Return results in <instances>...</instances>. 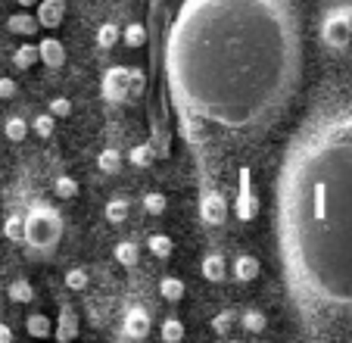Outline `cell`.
Listing matches in <instances>:
<instances>
[{
    "instance_id": "1",
    "label": "cell",
    "mask_w": 352,
    "mask_h": 343,
    "mask_svg": "<svg viewBox=\"0 0 352 343\" xmlns=\"http://www.w3.org/2000/svg\"><path fill=\"white\" fill-rule=\"evenodd\" d=\"M162 75L184 122L256 138L302 81L296 10L290 0H184L168 22Z\"/></svg>"
},
{
    "instance_id": "2",
    "label": "cell",
    "mask_w": 352,
    "mask_h": 343,
    "mask_svg": "<svg viewBox=\"0 0 352 343\" xmlns=\"http://www.w3.org/2000/svg\"><path fill=\"white\" fill-rule=\"evenodd\" d=\"M274 247L306 337H349L352 91L321 100L287 144L274 181Z\"/></svg>"
},
{
    "instance_id": "3",
    "label": "cell",
    "mask_w": 352,
    "mask_h": 343,
    "mask_svg": "<svg viewBox=\"0 0 352 343\" xmlns=\"http://www.w3.org/2000/svg\"><path fill=\"white\" fill-rule=\"evenodd\" d=\"M60 238H63V216L54 209L50 203L38 200L32 203L25 216V238L22 244L34 253V256H47V253H54L60 247Z\"/></svg>"
},
{
    "instance_id": "4",
    "label": "cell",
    "mask_w": 352,
    "mask_h": 343,
    "mask_svg": "<svg viewBox=\"0 0 352 343\" xmlns=\"http://www.w3.org/2000/svg\"><path fill=\"white\" fill-rule=\"evenodd\" d=\"M352 38V10L349 7H337L321 19V41L333 50H343Z\"/></svg>"
},
{
    "instance_id": "5",
    "label": "cell",
    "mask_w": 352,
    "mask_h": 343,
    "mask_svg": "<svg viewBox=\"0 0 352 343\" xmlns=\"http://www.w3.org/2000/svg\"><path fill=\"white\" fill-rule=\"evenodd\" d=\"M199 218H203V225H209V228H219L228 218L225 197H221L219 191H212V187H206V191L199 194Z\"/></svg>"
},
{
    "instance_id": "6",
    "label": "cell",
    "mask_w": 352,
    "mask_h": 343,
    "mask_svg": "<svg viewBox=\"0 0 352 343\" xmlns=\"http://www.w3.org/2000/svg\"><path fill=\"white\" fill-rule=\"evenodd\" d=\"M100 91H103V100H109V103H122V100H128V66L107 69Z\"/></svg>"
},
{
    "instance_id": "7",
    "label": "cell",
    "mask_w": 352,
    "mask_h": 343,
    "mask_svg": "<svg viewBox=\"0 0 352 343\" xmlns=\"http://www.w3.org/2000/svg\"><path fill=\"white\" fill-rule=\"evenodd\" d=\"M146 334H150V315H146L144 306H131V309L125 312V337L144 340Z\"/></svg>"
},
{
    "instance_id": "8",
    "label": "cell",
    "mask_w": 352,
    "mask_h": 343,
    "mask_svg": "<svg viewBox=\"0 0 352 343\" xmlns=\"http://www.w3.org/2000/svg\"><path fill=\"white\" fill-rule=\"evenodd\" d=\"M38 22L41 28H56L63 25V16H66V0H38Z\"/></svg>"
},
{
    "instance_id": "9",
    "label": "cell",
    "mask_w": 352,
    "mask_h": 343,
    "mask_svg": "<svg viewBox=\"0 0 352 343\" xmlns=\"http://www.w3.org/2000/svg\"><path fill=\"white\" fill-rule=\"evenodd\" d=\"M38 56L47 69H63L66 66V47L60 44L56 38H44L38 41Z\"/></svg>"
},
{
    "instance_id": "10",
    "label": "cell",
    "mask_w": 352,
    "mask_h": 343,
    "mask_svg": "<svg viewBox=\"0 0 352 343\" xmlns=\"http://www.w3.org/2000/svg\"><path fill=\"white\" fill-rule=\"evenodd\" d=\"M231 271H234V278H237L240 284H250V281L259 278V259H256L253 253H240V256L234 259Z\"/></svg>"
},
{
    "instance_id": "11",
    "label": "cell",
    "mask_w": 352,
    "mask_h": 343,
    "mask_svg": "<svg viewBox=\"0 0 352 343\" xmlns=\"http://www.w3.org/2000/svg\"><path fill=\"white\" fill-rule=\"evenodd\" d=\"M38 28H41V22H38V16H32V13H13V16H7V32L10 34L32 38Z\"/></svg>"
},
{
    "instance_id": "12",
    "label": "cell",
    "mask_w": 352,
    "mask_h": 343,
    "mask_svg": "<svg viewBox=\"0 0 352 343\" xmlns=\"http://www.w3.org/2000/svg\"><path fill=\"white\" fill-rule=\"evenodd\" d=\"M199 271H203V278L212 284H221L228 278V262L225 256H219V253H209V256H203V265H199Z\"/></svg>"
},
{
    "instance_id": "13",
    "label": "cell",
    "mask_w": 352,
    "mask_h": 343,
    "mask_svg": "<svg viewBox=\"0 0 352 343\" xmlns=\"http://www.w3.org/2000/svg\"><path fill=\"white\" fill-rule=\"evenodd\" d=\"M54 337H56L60 343H66V340H72V337H78V318H75L72 306H63V309H60V324L54 328Z\"/></svg>"
},
{
    "instance_id": "14",
    "label": "cell",
    "mask_w": 352,
    "mask_h": 343,
    "mask_svg": "<svg viewBox=\"0 0 352 343\" xmlns=\"http://www.w3.org/2000/svg\"><path fill=\"white\" fill-rule=\"evenodd\" d=\"M25 334L28 337H54V322L44 315V312H34V315H28L25 318Z\"/></svg>"
},
{
    "instance_id": "15",
    "label": "cell",
    "mask_w": 352,
    "mask_h": 343,
    "mask_svg": "<svg viewBox=\"0 0 352 343\" xmlns=\"http://www.w3.org/2000/svg\"><path fill=\"white\" fill-rule=\"evenodd\" d=\"M3 138L13 141V144L25 141L28 138V119H22V116H7V119H3Z\"/></svg>"
},
{
    "instance_id": "16",
    "label": "cell",
    "mask_w": 352,
    "mask_h": 343,
    "mask_svg": "<svg viewBox=\"0 0 352 343\" xmlns=\"http://www.w3.org/2000/svg\"><path fill=\"white\" fill-rule=\"evenodd\" d=\"M153 159H156L153 144H134L131 150H128V163H131L134 169H150Z\"/></svg>"
},
{
    "instance_id": "17",
    "label": "cell",
    "mask_w": 352,
    "mask_h": 343,
    "mask_svg": "<svg viewBox=\"0 0 352 343\" xmlns=\"http://www.w3.org/2000/svg\"><path fill=\"white\" fill-rule=\"evenodd\" d=\"M34 63H41L38 56V44H19L13 53V66L22 69V72H28V69L34 66Z\"/></svg>"
},
{
    "instance_id": "18",
    "label": "cell",
    "mask_w": 352,
    "mask_h": 343,
    "mask_svg": "<svg viewBox=\"0 0 352 343\" xmlns=\"http://www.w3.org/2000/svg\"><path fill=\"white\" fill-rule=\"evenodd\" d=\"M160 293H162V300H168V303H181V300H184V281L175 275H166L160 281Z\"/></svg>"
},
{
    "instance_id": "19",
    "label": "cell",
    "mask_w": 352,
    "mask_h": 343,
    "mask_svg": "<svg viewBox=\"0 0 352 343\" xmlns=\"http://www.w3.org/2000/svg\"><path fill=\"white\" fill-rule=\"evenodd\" d=\"M97 165H100V172H103V175H119V172H122V153L116 150V147H107V150H100Z\"/></svg>"
},
{
    "instance_id": "20",
    "label": "cell",
    "mask_w": 352,
    "mask_h": 343,
    "mask_svg": "<svg viewBox=\"0 0 352 343\" xmlns=\"http://www.w3.org/2000/svg\"><path fill=\"white\" fill-rule=\"evenodd\" d=\"M3 238L13 240V244H22V238H25V216L13 212V216L3 218Z\"/></svg>"
},
{
    "instance_id": "21",
    "label": "cell",
    "mask_w": 352,
    "mask_h": 343,
    "mask_svg": "<svg viewBox=\"0 0 352 343\" xmlns=\"http://www.w3.org/2000/svg\"><path fill=\"white\" fill-rule=\"evenodd\" d=\"M160 337H162V340H166V343H181V340H184V322H181L178 315H168V318H162Z\"/></svg>"
},
{
    "instance_id": "22",
    "label": "cell",
    "mask_w": 352,
    "mask_h": 343,
    "mask_svg": "<svg viewBox=\"0 0 352 343\" xmlns=\"http://www.w3.org/2000/svg\"><path fill=\"white\" fill-rule=\"evenodd\" d=\"M240 328L250 331V334H262V331L268 328L265 312H259V309H246L243 315H240Z\"/></svg>"
},
{
    "instance_id": "23",
    "label": "cell",
    "mask_w": 352,
    "mask_h": 343,
    "mask_svg": "<svg viewBox=\"0 0 352 343\" xmlns=\"http://www.w3.org/2000/svg\"><path fill=\"white\" fill-rule=\"evenodd\" d=\"M128 212H131V203H128V200H122V197H116V200H109V203H107L103 218H107V222H113V225H122L128 218Z\"/></svg>"
},
{
    "instance_id": "24",
    "label": "cell",
    "mask_w": 352,
    "mask_h": 343,
    "mask_svg": "<svg viewBox=\"0 0 352 343\" xmlns=\"http://www.w3.org/2000/svg\"><path fill=\"white\" fill-rule=\"evenodd\" d=\"M146 250L153 253L156 259H168V256H172V250H175V244H172V238H168V234H150Z\"/></svg>"
},
{
    "instance_id": "25",
    "label": "cell",
    "mask_w": 352,
    "mask_h": 343,
    "mask_svg": "<svg viewBox=\"0 0 352 343\" xmlns=\"http://www.w3.org/2000/svg\"><path fill=\"white\" fill-rule=\"evenodd\" d=\"M116 262L125 265V269H134L138 265V244L134 240H119L116 244Z\"/></svg>"
},
{
    "instance_id": "26",
    "label": "cell",
    "mask_w": 352,
    "mask_h": 343,
    "mask_svg": "<svg viewBox=\"0 0 352 343\" xmlns=\"http://www.w3.org/2000/svg\"><path fill=\"white\" fill-rule=\"evenodd\" d=\"M7 293H10V300H13V303H32V300H34V287L25 281V278H16V281L7 287Z\"/></svg>"
},
{
    "instance_id": "27",
    "label": "cell",
    "mask_w": 352,
    "mask_h": 343,
    "mask_svg": "<svg viewBox=\"0 0 352 343\" xmlns=\"http://www.w3.org/2000/svg\"><path fill=\"white\" fill-rule=\"evenodd\" d=\"M122 38V28L113 25V22H103V25L97 28V44L103 47V50H109V47H116Z\"/></svg>"
},
{
    "instance_id": "28",
    "label": "cell",
    "mask_w": 352,
    "mask_h": 343,
    "mask_svg": "<svg viewBox=\"0 0 352 343\" xmlns=\"http://www.w3.org/2000/svg\"><path fill=\"white\" fill-rule=\"evenodd\" d=\"M122 41H125L128 47H144L146 44V25H140V22H128V25L122 28Z\"/></svg>"
},
{
    "instance_id": "29",
    "label": "cell",
    "mask_w": 352,
    "mask_h": 343,
    "mask_svg": "<svg viewBox=\"0 0 352 343\" xmlns=\"http://www.w3.org/2000/svg\"><path fill=\"white\" fill-rule=\"evenodd\" d=\"M54 194H56L60 200L78 197V181H75L72 175H60V178H54Z\"/></svg>"
},
{
    "instance_id": "30",
    "label": "cell",
    "mask_w": 352,
    "mask_h": 343,
    "mask_svg": "<svg viewBox=\"0 0 352 343\" xmlns=\"http://www.w3.org/2000/svg\"><path fill=\"white\" fill-rule=\"evenodd\" d=\"M146 85H150V79H146L144 69H131V66H128V97H138V94H144Z\"/></svg>"
},
{
    "instance_id": "31",
    "label": "cell",
    "mask_w": 352,
    "mask_h": 343,
    "mask_svg": "<svg viewBox=\"0 0 352 343\" xmlns=\"http://www.w3.org/2000/svg\"><path fill=\"white\" fill-rule=\"evenodd\" d=\"M144 209L150 212V216H162V212L168 209V200H166V194H160V191H150V194H144Z\"/></svg>"
},
{
    "instance_id": "32",
    "label": "cell",
    "mask_w": 352,
    "mask_h": 343,
    "mask_svg": "<svg viewBox=\"0 0 352 343\" xmlns=\"http://www.w3.org/2000/svg\"><path fill=\"white\" fill-rule=\"evenodd\" d=\"M56 128V119L50 116V112H41V116H34L32 119V132L38 134V138H50Z\"/></svg>"
},
{
    "instance_id": "33",
    "label": "cell",
    "mask_w": 352,
    "mask_h": 343,
    "mask_svg": "<svg viewBox=\"0 0 352 343\" xmlns=\"http://www.w3.org/2000/svg\"><path fill=\"white\" fill-rule=\"evenodd\" d=\"M66 287L69 291H85L87 287V269H78V265H75V269H69L66 271Z\"/></svg>"
},
{
    "instance_id": "34",
    "label": "cell",
    "mask_w": 352,
    "mask_h": 343,
    "mask_svg": "<svg viewBox=\"0 0 352 343\" xmlns=\"http://www.w3.org/2000/svg\"><path fill=\"white\" fill-rule=\"evenodd\" d=\"M47 112H50L54 119H69V116H72V100L69 97H54L50 100V106H47Z\"/></svg>"
},
{
    "instance_id": "35",
    "label": "cell",
    "mask_w": 352,
    "mask_h": 343,
    "mask_svg": "<svg viewBox=\"0 0 352 343\" xmlns=\"http://www.w3.org/2000/svg\"><path fill=\"white\" fill-rule=\"evenodd\" d=\"M234 318H237V315H234L231 309L219 312V315L212 318V331H215V334H219V337H228V334H231V324H234Z\"/></svg>"
},
{
    "instance_id": "36",
    "label": "cell",
    "mask_w": 352,
    "mask_h": 343,
    "mask_svg": "<svg viewBox=\"0 0 352 343\" xmlns=\"http://www.w3.org/2000/svg\"><path fill=\"white\" fill-rule=\"evenodd\" d=\"M16 91H19V87H16V81L3 75V79H0V100H13Z\"/></svg>"
},
{
    "instance_id": "37",
    "label": "cell",
    "mask_w": 352,
    "mask_h": 343,
    "mask_svg": "<svg viewBox=\"0 0 352 343\" xmlns=\"http://www.w3.org/2000/svg\"><path fill=\"white\" fill-rule=\"evenodd\" d=\"M13 328H10V324H3L0 322V343H13Z\"/></svg>"
},
{
    "instance_id": "38",
    "label": "cell",
    "mask_w": 352,
    "mask_h": 343,
    "mask_svg": "<svg viewBox=\"0 0 352 343\" xmlns=\"http://www.w3.org/2000/svg\"><path fill=\"white\" fill-rule=\"evenodd\" d=\"M19 7H25V10L28 7H38V0H19Z\"/></svg>"
}]
</instances>
